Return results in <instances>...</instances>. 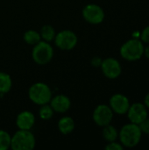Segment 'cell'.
Masks as SVG:
<instances>
[{
  "label": "cell",
  "mask_w": 149,
  "mask_h": 150,
  "mask_svg": "<svg viewBox=\"0 0 149 150\" xmlns=\"http://www.w3.org/2000/svg\"><path fill=\"white\" fill-rule=\"evenodd\" d=\"M142 132L139 125L134 123H127L124 125L119 131V140L124 148L133 149L141 142Z\"/></svg>",
  "instance_id": "obj_1"
},
{
  "label": "cell",
  "mask_w": 149,
  "mask_h": 150,
  "mask_svg": "<svg viewBox=\"0 0 149 150\" xmlns=\"http://www.w3.org/2000/svg\"><path fill=\"white\" fill-rule=\"evenodd\" d=\"M144 43L140 39L131 38L121 45L119 54L127 62H136L144 55Z\"/></svg>",
  "instance_id": "obj_2"
},
{
  "label": "cell",
  "mask_w": 149,
  "mask_h": 150,
  "mask_svg": "<svg viewBox=\"0 0 149 150\" xmlns=\"http://www.w3.org/2000/svg\"><path fill=\"white\" fill-rule=\"evenodd\" d=\"M53 97V92L50 86L43 82L32 83L28 90L29 99L37 105L49 104Z\"/></svg>",
  "instance_id": "obj_3"
},
{
  "label": "cell",
  "mask_w": 149,
  "mask_h": 150,
  "mask_svg": "<svg viewBox=\"0 0 149 150\" xmlns=\"http://www.w3.org/2000/svg\"><path fill=\"white\" fill-rule=\"evenodd\" d=\"M36 146V138L31 130H19L11 135V149L12 150H32Z\"/></svg>",
  "instance_id": "obj_4"
},
{
  "label": "cell",
  "mask_w": 149,
  "mask_h": 150,
  "mask_svg": "<svg viewBox=\"0 0 149 150\" xmlns=\"http://www.w3.org/2000/svg\"><path fill=\"white\" fill-rule=\"evenodd\" d=\"M32 59L38 65H46L49 63L54 54V47L50 42L40 40L32 46Z\"/></svg>",
  "instance_id": "obj_5"
},
{
  "label": "cell",
  "mask_w": 149,
  "mask_h": 150,
  "mask_svg": "<svg viewBox=\"0 0 149 150\" xmlns=\"http://www.w3.org/2000/svg\"><path fill=\"white\" fill-rule=\"evenodd\" d=\"M54 42L59 49L63 51H70L76 47L78 43V37L75 32L68 29H64L56 33Z\"/></svg>",
  "instance_id": "obj_6"
},
{
  "label": "cell",
  "mask_w": 149,
  "mask_h": 150,
  "mask_svg": "<svg viewBox=\"0 0 149 150\" xmlns=\"http://www.w3.org/2000/svg\"><path fill=\"white\" fill-rule=\"evenodd\" d=\"M82 17L89 24L99 25L105 20V12L100 5L97 4H88L82 10Z\"/></svg>",
  "instance_id": "obj_7"
},
{
  "label": "cell",
  "mask_w": 149,
  "mask_h": 150,
  "mask_svg": "<svg viewBox=\"0 0 149 150\" xmlns=\"http://www.w3.org/2000/svg\"><path fill=\"white\" fill-rule=\"evenodd\" d=\"M113 116L114 112L109 105L105 104L98 105L92 112V120L94 123L100 127H104L111 124L113 120Z\"/></svg>",
  "instance_id": "obj_8"
},
{
  "label": "cell",
  "mask_w": 149,
  "mask_h": 150,
  "mask_svg": "<svg viewBox=\"0 0 149 150\" xmlns=\"http://www.w3.org/2000/svg\"><path fill=\"white\" fill-rule=\"evenodd\" d=\"M100 69L103 75L111 80L117 79L122 73V66L119 61L114 57H107L103 59Z\"/></svg>",
  "instance_id": "obj_9"
},
{
  "label": "cell",
  "mask_w": 149,
  "mask_h": 150,
  "mask_svg": "<svg viewBox=\"0 0 149 150\" xmlns=\"http://www.w3.org/2000/svg\"><path fill=\"white\" fill-rule=\"evenodd\" d=\"M130 105L129 98L122 93H115L109 99V106L118 115L126 114Z\"/></svg>",
  "instance_id": "obj_10"
},
{
  "label": "cell",
  "mask_w": 149,
  "mask_h": 150,
  "mask_svg": "<svg viewBox=\"0 0 149 150\" xmlns=\"http://www.w3.org/2000/svg\"><path fill=\"white\" fill-rule=\"evenodd\" d=\"M126 115L130 122L140 125L148 118V112L144 103H133L130 105Z\"/></svg>",
  "instance_id": "obj_11"
},
{
  "label": "cell",
  "mask_w": 149,
  "mask_h": 150,
  "mask_svg": "<svg viewBox=\"0 0 149 150\" xmlns=\"http://www.w3.org/2000/svg\"><path fill=\"white\" fill-rule=\"evenodd\" d=\"M36 123V118L33 112L30 111L20 112L15 120L16 127L19 130H31Z\"/></svg>",
  "instance_id": "obj_12"
},
{
  "label": "cell",
  "mask_w": 149,
  "mask_h": 150,
  "mask_svg": "<svg viewBox=\"0 0 149 150\" xmlns=\"http://www.w3.org/2000/svg\"><path fill=\"white\" fill-rule=\"evenodd\" d=\"M49 105L57 113H65L71 108V100L70 98L64 94H57L53 96Z\"/></svg>",
  "instance_id": "obj_13"
},
{
  "label": "cell",
  "mask_w": 149,
  "mask_h": 150,
  "mask_svg": "<svg viewBox=\"0 0 149 150\" xmlns=\"http://www.w3.org/2000/svg\"><path fill=\"white\" fill-rule=\"evenodd\" d=\"M57 127L61 134L68 135L75 130L76 123L70 116H62L57 122Z\"/></svg>",
  "instance_id": "obj_14"
},
{
  "label": "cell",
  "mask_w": 149,
  "mask_h": 150,
  "mask_svg": "<svg viewBox=\"0 0 149 150\" xmlns=\"http://www.w3.org/2000/svg\"><path fill=\"white\" fill-rule=\"evenodd\" d=\"M12 87V79L11 76L4 71H0V95L8 93Z\"/></svg>",
  "instance_id": "obj_15"
},
{
  "label": "cell",
  "mask_w": 149,
  "mask_h": 150,
  "mask_svg": "<svg viewBox=\"0 0 149 150\" xmlns=\"http://www.w3.org/2000/svg\"><path fill=\"white\" fill-rule=\"evenodd\" d=\"M102 135L105 142H114V141H117L119 138V131L114 126H112V124H109L103 127Z\"/></svg>",
  "instance_id": "obj_16"
},
{
  "label": "cell",
  "mask_w": 149,
  "mask_h": 150,
  "mask_svg": "<svg viewBox=\"0 0 149 150\" xmlns=\"http://www.w3.org/2000/svg\"><path fill=\"white\" fill-rule=\"evenodd\" d=\"M41 40L47 41V42H52L54 40V37L56 35V31L51 25H44L40 31Z\"/></svg>",
  "instance_id": "obj_17"
},
{
  "label": "cell",
  "mask_w": 149,
  "mask_h": 150,
  "mask_svg": "<svg viewBox=\"0 0 149 150\" xmlns=\"http://www.w3.org/2000/svg\"><path fill=\"white\" fill-rule=\"evenodd\" d=\"M23 40L27 45L34 46L35 44H37L38 42L41 40V38H40V32L33 30V29H29L24 33Z\"/></svg>",
  "instance_id": "obj_18"
},
{
  "label": "cell",
  "mask_w": 149,
  "mask_h": 150,
  "mask_svg": "<svg viewBox=\"0 0 149 150\" xmlns=\"http://www.w3.org/2000/svg\"><path fill=\"white\" fill-rule=\"evenodd\" d=\"M38 114H39V117L40 120H49L50 119H52L54 117V111L53 110V108L51 107V105L49 104H46V105H40Z\"/></svg>",
  "instance_id": "obj_19"
},
{
  "label": "cell",
  "mask_w": 149,
  "mask_h": 150,
  "mask_svg": "<svg viewBox=\"0 0 149 150\" xmlns=\"http://www.w3.org/2000/svg\"><path fill=\"white\" fill-rule=\"evenodd\" d=\"M11 135L5 130L0 129V150H8L11 149Z\"/></svg>",
  "instance_id": "obj_20"
},
{
  "label": "cell",
  "mask_w": 149,
  "mask_h": 150,
  "mask_svg": "<svg viewBox=\"0 0 149 150\" xmlns=\"http://www.w3.org/2000/svg\"><path fill=\"white\" fill-rule=\"evenodd\" d=\"M125 148L123 147V145L117 141L107 142V144L105 147V149L106 150H123Z\"/></svg>",
  "instance_id": "obj_21"
},
{
  "label": "cell",
  "mask_w": 149,
  "mask_h": 150,
  "mask_svg": "<svg viewBox=\"0 0 149 150\" xmlns=\"http://www.w3.org/2000/svg\"><path fill=\"white\" fill-rule=\"evenodd\" d=\"M140 40L145 43V44H149V25H147L140 34Z\"/></svg>",
  "instance_id": "obj_22"
},
{
  "label": "cell",
  "mask_w": 149,
  "mask_h": 150,
  "mask_svg": "<svg viewBox=\"0 0 149 150\" xmlns=\"http://www.w3.org/2000/svg\"><path fill=\"white\" fill-rule=\"evenodd\" d=\"M142 134H149V119L147 118L144 121H142L140 125H139Z\"/></svg>",
  "instance_id": "obj_23"
},
{
  "label": "cell",
  "mask_w": 149,
  "mask_h": 150,
  "mask_svg": "<svg viewBox=\"0 0 149 150\" xmlns=\"http://www.w3.org/2000/svg\"><path fill=\"white\" fill-rule=\"evenodd\" d=\"M102 61L103 59L99 56H94L92 59H91V65L95 68H100V65L102 63Z\"/></svg>",
  "instance_id": "obj_24"
},
{
  "label": "cell",
  "mask_w": 149,
  "mask_h": 150,
  "mask_svg": "<svg viewBox=\"0 0 149 150\" xmlns=\"http://www.w3.org/2000/svg\"><path fill=\"white\" fill-rule=\"evenodd\" d=\"M144 105L147 106L148 109H149V92L144 98Z\"/></svg>",
  "instance_id": "obj_25"
},
{
  "label": "cell",
  "mask_w": 149,
  "mask_h": 150,
  "mask_svg": "<svg viewBox=\"0 0 149 150\" xmlns=\"http://www.w3.org/2000/svg\"><path fill=\"white\" fill-rule=\"evenodd\" d=\"M144 55L146 56V58L149 59V44H148V46H146L144 48Z\"/></svg>",
  "instance_id": "obj_26"
}]
</instances>
